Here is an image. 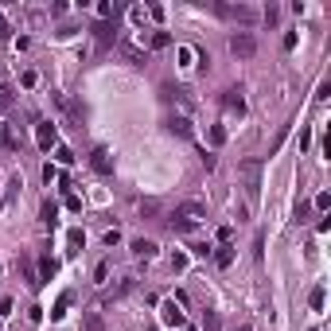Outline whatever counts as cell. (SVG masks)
<instances>
[{
  "label": "cell",
  "mask_w": 331,
  "mask_h": 331,
  "mask_svg": "<svg viewBox=\"0 0 331 331\" xmlns=\"http://www.w3.org/2000/svg\"><path fill=\"white\" fill-rule=\"evenodd\" d=\"M172 269H176V273H180V269H187V257H183V254H176V257H172Z\"/></svg>",
  "instance_id": "4dcf8cb0"
},
{
  "label": "cell",
  "mask_w": 331,
  "mask_h": 331,
  "mask_svg": "<svg viewBox=\"0 0 331 331\" xmlns=\"http://www.w3.org/2000/svg\"><path fill=\"white\" fill-rule=\"evenodd\" d=\"M238 172H241V180H245V195L257 203V195H261V160H241Z\"/></svg>",
  "instance_id": "7a4b0ae2"
},
{
  "label": "cell",
  "mask_w": 331,
  "mask_h": 331,
  "mask_svg": "<svg viewBox=\"0 0 331 331\" xmlns=\"http://www.w3.org/2000/svg\"><path fill=\"white\" fill-rule=\"evenodd\" d=\"M327 207H331V195H327V191H319V195H316V211H327Z\"/></svg>",
  "instance_id": "4316f807"
},
{
  "label": "cell",
  "mask_w": 331,
  "mask_h": 331,
  "mask_svg": "<svg viewBox=\"0 0 331 331\" xmlns=\"http://www.w3.org/2000/svg\"><path fill=\"white\" fill-rule=\"evenodd\" d=\"M66 308H70V292H62L59 300H55V308H51V319H62V316H66Z\"/></svg>",
  "instance_id": "7c38bea8"
},
{
  "label": "cell",
  "mask_w": 331,
  "mask_h": 331,
  "mask_svg": "<svg viewBox=\"0 0 331 331\" xmlns=\"http://www.w3.org/2000/svg\"><path fill=\"white\" fill-rule=\"evenodd\" d=\"M211 144H214V148L226 144V129H222V125H211Z\"/></svg>",
  "instance_id": "7402d4cb"
},
{
  "label": "cell",
  "mask_w": 331,
  "mask_h": 331,
  "mask_svg": "<svg viewBox=\"0 0 331 331\" xmlns=\"http://www.w3.org/2000/svg\"><path fill=\"white\" fill-rule=\"evenodd\" d=\"M66 245H70V254H78V250L86 245V234H82V230H70V234H66Z\"/></svg>",
  "instance_id": "9a60e30c"
},
{
  "label": "cell",
  "mask_w": 331,
  "mask_h": 331,
  "mask_svg": "<svg viewBox=\"0 0 331 331\" xmlns=\"http://www.w3.org/2000/svg\"><path fill=\"white\" fill-rule=\"evenodd\" d=\"M0 207H4V199H0Z\"/></svg>",
  "instance_id": "d6a6232c"
},
{
  "label": "cell",
  "mask_w": 331,
  "mask_h": 331,
  "mask_svg": "<svg viewBox=\"0 0 331 331\" xmlns=\"http://www.w3.org/2000/svg\"><path fill=\"white\" fill-rule=\"evenodd\" d=\"M90 168L98 172V176H113V156H109V148L98 144V148L90 152Z\"/></svg>",
  "instance_id": "8992f818"
},
{
  "label": "cell",
  "mask_w": 331,
  "mask_h": 331,
  "mask_svg": "<svg viewBox=\"0 0 331 331\" xmlns=\"http://www.w3.org/2000/svg\"><path fill=\"white\" fill-rule=\"evenodd\" d=\"M203 218H207L203 203H180V207L172 211V230H180V234H191V230H195Z\"/></svg>",
  "instance_id": "6da1fadb"
},
{
  "label": "cell",
  "mask_w": 331,
  "mask_h": 331,
  "mask_svg": "<svg viewBox=\"0 0 331 331\" xmlns=\"http://www.w3.org/2000/svg\"><path fill=\"white\" fill-rule=\"evenodd\" d=\"M312 331H316V327H312Z\"/></svg>",
  "instance_id": "836d02e7"
},
{
  "label": "cell",
  "mask_w": 331,
  "mask_h": 331,
  "mask_svg": "<svg viewBox=\"0 0 331 331\" xmlns=\"http://www.w3.org/2000/svg\"><path fill=\"white\" fill-rule=\"evenodd\" d=\"M121 51H125V59H133V62H144V55H140V51H136L133 43H121Z\"/></svg>",
  "instance_id": "cb8c5ba5"
},
{
  "label": "cell",
  "mask_w": 331,
  "mask_h": 331,
  "mask_svg": "<svg viewBox=\"0 0 331 331\" xmlns=\"http://www.w3.org/2000/svg\"><path fill=\"white\" fill-rule=\"evenodd\" d=\"M106 277H109V265H106V261H102V265H98V269H94V281H98V285H102V281H106Z\"/></svg>",
  "instance_id": "f546056e"
},
{
  "label": "cell",
  "mask_w": 331,
  "mask_h": 331,
  "mask_svg": "<svg viewBox=\"0 0 331 331\" xmlns=\"http://www.w3.org/2000/svg\"><path fill=\"white\" fill-rule=\"evenodd\" d=\"M218 12H222V16H238V20H245V24H250V20H257L254 8H241V4H238V8H226V4H218Z\"/></svg>",
  "instance_id": "8fae6325"
},
{
  "label": "cell",
  "mask_w": 331,
  "mask_h": 331,
  "mask_svg": "<svg viewBox=\"0 0 331 331\" xmlns=\"http://www.w3.org/2000/svg\"><path fill=\"white\" fill-rule=\"evenodd\" d=\"M20 269H24V277H28V285H31V288H39V277H35V269H31L28 257H20Z\"/></svg>",
  "instance_id": "ac0fdd59"
},
{
  "label": "cell",
  "mask_w": 331,
  "mask_h": 331,
  "mask_svg": "<svg viewBox=\"0 0 331 331\" xmlns=\"http://www.w3.org/2000/svg\"><path fill=\"white\" fill-rule=\"evenodd\" d=\"M160 319H164L168 327H183V323H187V316L180 312V304H176V300H164V304H160Z\"/></svg>",
  "instance_id": "52a82bcc"
},
{
  "label": "cell",
  "mask_w": 331,
  "mask_h": 331,
  "mask_svg": "<svg viewBox=\"0 0 331 331\" xmlns=\"http://www.w3.org/2000/svg\"><path fill=\"white\" fill-rule=\"evenodd\" d=\"M308 304H312V312H319V308H323V288H312V292H308Z\"/></svg>",
  "instance_id": "ffe728a7"
},
{
  "label": "cell",
  "mask_w": 331,
  "mask_h": 331,
  "mask_svg": "<svg viewBox=\"0 0 331 331\" xmlns=\"http://www.w3.org/2000/svg\"><path fill=\"white\" fill-rule=\"evenodd\" d=\"M98 20H113V4L102 0V4H98Z\"/></svg>",
  "instance_id": "484cf974"
},
{
  "label": "cell",
  "mask_w": 331,
  "mask_h": 331,
  "mask_svg": "<svg viewBox=\"0 0 331 331\" xmlns=\"http://www.w3.org/2000/svg\"><path fill=\"white\" fill-rule=\"evenodd\" d=\"M191 59H195V51H191V47H180V62L183 66H191Z\"/></svg>",
  "instance_id": "83f0119b"
},
{
  "label": "cell",
  "mask_w": 331,
  "mask_h": 331,
  "mask_svg": "<svg viewBox=\"0 0 331 331\" xmlns=\"http://www.w3.org/2000/svg\"><path fill=\"white\" fill-rule=\"evenodd\" d=\"M234 331H250V323H241V327H234Z\"/></svg>",
  "instance_id": "1f68e13d"
},
{
  "label": "cell",
  "mask_w": 331,
  "mask_h": 331,
  "mask_svg": "<svg viewBox=\"0 0 331 331\" xmlns=\"http://www.w3.org/2000/svg\"><path fill=\"white\" fill-rule=\"evenodd\" d=\"M8 39H12V24L0 16V43H8Z\"/></svg>",
  "instance_id": "d4e9b609"
},
{
  "label": "cell",
  "mask_w": 331,
  "mask_h": 331,
  "mask_svg": "<svg viewBox=\"0 0 331 331\" xmlns=\"http://www.w3.org/2000/svg\"><path fill=\"white\" fill-rule=\"evenodd\" d=\"M51 277H55V261H51V257H43V261H39V285H43V281H51Z\"/></svg>",
  "instance_id": "e0dca14e"
},
{
  "label": "cell",
  "mask_w": 331,
  "mask_h": 331,
  "mask_svg": "<svg viewBox=\"0 0 331 331\" xmlns=\"http://www.w3.org/2000/svg\"><path fill=\"white\" fill-rule=\"evenodd\" d=\"M90 31H94V43H98V51H109V47L117 43V28H113L109 20H98Z\"/></svg>",
  "instance_id": "277c9868"
},
{
  "label": "cell",
  "mask_w": 331,
  "mask_h": 331,
  "mask_svg": "<svg viewBox=\"0 0 331 331\" xmlns=\"http://www.w3.org/2000/svg\"><path fill=\"white\" fill-rule=\"evenodd\" d=\"M82 331H106L102 327V316H98V312H86V316H82Z\"/></svg>",
  "instance_id": "5bb4252c"
},
{
  "label": "cell",
  "mask_w": 331,
  "mask_h": 331,
  "mask_svg": "<svg viewBox=\"0 0 331 331\" xmlns=\"http://www.w3.org/2000/svg\"><path fill=\"white\" fill-rule=\"evenodd\" d=\"M55 214H59V207L47 199V203H43V222H47V226H55Z\"/></svg>",
  "instance_id": "44dd1931"
},
{
  "label": "cell",
  "mask_w": 331,
  "mask_h": 331,
  "mask_svg": "<svg viewBox=\"0 0 331 331\" xmlns=\"http://www.w3.org/2000/svg\"><path fill=\"white\" fill-rule=\"evenodd\" d=\"M133 254L148 261V257H156V241H148V238H136V241H133Z\"/></svg>",
  "instance_id": "30bf717a"
},
{
  "label": "cell",
  "mask_w": 331,
  "mask_h": 331,
  "mask_svg": "<svg viewBox=\"0 0 331 331\" xmlns=\"http://www.w3.org/2000/svg\"><path fill=\"white\" fill-rule=\"evenodd\" d=\"M203 331H222V316L207 308V316H203Z\"/></svg>",
  "instance_id": "4fadbf2b"
},
{
  "label": "cell",
  "mask_w": 331,
  "mask_h": 331,
  "mask_svg": "<svg viewBox=\"0 0 331 331\" xmlns=\"http://www.w3.org/2000/svg\"><path fill=\"white\" fill-rule=\"evenodd\" d=\"M222 106L230 109V113H238V117H241V113H245V98H241V90H226L222 94Z\"/></svg>",
  "instance_id": "9c48e42d"
},
{
  "label": "cell",
  "mask_w": 331,
  "mask_h": 331,
  "mask_svg": "<svg viewBox=\"0 0 331 331\" xmlns=\"http://www.w3.org/2000/svg\"><path fill=\"white\" fill-rule=\"evenodd\" d=\"M214 261H218V269H226V265L234 261V245H218V254H214Z\"/></svg>",
  "instance_id": "2e32d148"
},
{
  "label": "cell",
  "mask_w": 331,
  "mask_h": 331,
  "mask_svg": "<svg viewBox=\"0 0 331 331\" xmlns=\"http://www.w3.org/2000/svg\"><path fill=\"white\" fill-rule=\"evenodd\" d=\"M55 156H59L62 164H74V152H70V148H62V144H59V152H55Z\"/></svg>",
  "instance_id": "f1b7e54d"
},
{
  "label": "cell",
  "mask_w": 331,
  "mask_h": 331,
  "mask_svg": "<svg viewBox=\"0 0 331 331\" xmlns=\"http://www.w3.org/2000/svg\"><path fill=\"white\" fill-rule=\"evenodd\" d=\"M230 51H234L238 59H254V55H257L254 31H234V35H230Z\"/></svg>",
  "instance_id": "3957f363"
},
{
  "label": "cell",
  "mask_w": 331,
  "mask_h": 331,
  "mask_svg": "<svg viewBox=\"0 0 331 331\" xmlns=\"http://www.w3.org/2000/svg\"><path fill=\"white\" fill-rule=\"evenodd\" d=\"M12 106H16L12 90H8V86H0V109H12Z\"/></svg>",
  "instance_id": "603a6c76"
},
{
  "label": "cell",
  "mask_w": 331,
  "mask_h": 331,
  "mask_svg": "<svg viewBox=\"0 0 331 331\" xmlns=\"http://www.w3.org/2000/svg\"><path fill=\"white\" fill-rule=\"evenodd\" d=\"M35 144H39V152L59 148V133H55V125H51V121H39V125H35Z\"/></svg>",
  "instance_id": "5b68a950"
},
{
  "label": "cell",
  "mask_w": 331,
  "mask_h": 331,
  "mask_svg": "<svg viewBox=\"0 0 331 331\" xmlns=\"http://www.w3.org/2000/svg\"><path fill=\"white\" fill-rule=\"evenodd\" d=\"M168 129H172L176 136H183V140H191V133H195V129H191V117H187V113H176V117L168 121Z\"/></svg>",
  "instance_id": "ba28073f"
},
{
  "label": "cell",
  "mask_w": 331,
  "mask_h": 331,
  "mask_svg": "<svg viewBox=\"0 0 331 331\" xmlns=\"http://www.w3.org/2000/svg\"><path fill=\"white\" fill-rule=\"evenodd\" d=\"M152 47H156V51H164L168 43H172V35H168V31H152V39H148Z\"/></svg>",
  "instance_id": "d6986e66"
}]
</instances>
